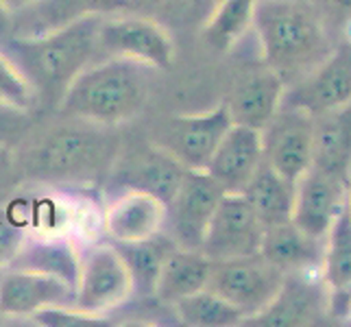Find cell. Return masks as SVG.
Returning a JSON list of instances; mask_svg holds the SVG:
<instances>
[{"instance_id": "30bf717a", "label": "cell", "mask_w": 351, "mask_h": 327, "mask_svg": "<svg viewBox=\"0 0 351 327\" xmlns=\"http://www.w3.org/2000/svg\"><path fill=\"white\" fill-rule=\"evenodd\" d=\"M225 188L208 171H186L171 203L166 205V227L179 249L201 251L212 216L225 197Z\"/></svg>"}, {"instance_id": "ab89813d", "label": "cell", "mask_w": 351, "mask_h": 327, "mask_svg": "<svg viewBox=\"0 0 351 327\" xmlns=\"http://www.w3.org/2000/svg\"><path fill=\"white\" fill-rule=\"evenodd\" d=\"M347 205H349V212H351V175H349V184H347Z\"/></svg>"}, {"instance_id": "7402d4cb", "label": "cell", "mask_w": 351, "mask_h": 327, "mask_svg": "<svg viewBox=\"0 0 351 327\" xmlns=\"http://www.w3.org/2000/svg\"><path fill=\"white\" fill-rule=\"evenodd\" d=\"M312 166L343 184L351 175V101L314 116Z\"/></svg>"}, {"instance_id": "484cf974", "label": "cell", "mask_w": 351, "mask_h": 327, "mask_svg": "<svg viewBox=\"0 0 351 327\" xmlns=\"http://www.w3.org/2000/svg\"><path fill=\"white\" fill-rule=\"evenodd\" d=\"M114 247L123 256L129 269L133 297L153 299L157 277H160L166 258L177 249V242L166 232H160L151 238L136 242H114Z\"/></svg>"}, {"instance_id": "5b68a950", "label": "cell", "mask_w": 351, "mask_h": 327, "mask_svg": "<svg viewBox=\"0 0 351 327\" xmlns=\"http://www.w3.org/2000/svg\"><path fill=\"white\" fill-rule=\"evenodd\" d=\"M99 55L166 70L175 64L177 46L173 35L157 18L138 11H123L101 18Z\"/></svg>"}, {"instance_id": "cb8c5ba5", "label": "cell", "mask_w": 351, "mask_h": 327, "mask_svg": "<svg viewBox=\"0 0 351 327\" xmlns=\"http://www.w3.org/2000/svg\"><path fill=\"white\" fill-rule=\"evenodd\" d=\"M212 264L214 262L201 251L177 247L162 266L153 299L162 306H173L179 299L208 288Z\"/></svg>"}, {"instance_id": "9a60e30c", "label": "cell", "mask_w": 351, "mask_h": 327, "mask_svg": "<svg viewBox=\"0 0 351 327\" xmlns=\"http://www.w3.org/2000/svg\"><path fill=\"white\" fill-rule=\"evenodd\" d=\"M75 288L51 275L3 269L0 271V314L5 319H31L46 308H72Z\"/></svg>"}, {"instance_id": "8992f818", "label": "cell", "mask_w": 351, "mask_h": 327, "mask_svg": "<svg viewBox=\"0 0 351 327\" xmlns=\"http://www.w3.org/2000/svg\"><path fill=\"white\" fill-rule=\"evenodd\" d=\"M232 116L225 101L201 114H177L160 120L149 140L186 168L205 171L216 147L232 127Z\"/></svg>"}, {"instance_id": "e0dca14e", "label": "cell", "mask_w": 351, "mask_h": 327, "mask_svg": "<svg viewBox=\"0 0 351 327\" xmlns=\"http://www.w3.org/2000/svg\"><path fill=\"white\" fill-rule=\"evenodd\" d=\"M345 201L347 184L310 166V171L297 181L295 208L290 221L308 236L323 240L336 221L338 212L343 210Z\"/></svg>"}, {"instance_id": "4316f807", "label": "cell", "mask_w": 351, "mask_h": 327, "mask_svg": "<svg viewBox=\"0 0 351 327\" xmlns=\"http://www.w3.org/2000/svg\"><path fill=\"white\" fill-rule=\"evenodd\" d=\"M323 240L321 280L330 293V301L336 297L347 299L351 293V212L347 201Z\"/></svg>"}, {"instance_id": "1f68e13d", "label": "cell", "mask_w": 351, "mask_h": 327, "mask_svg": "<svg viewBox=\"0 0 351 327\" xmlns=\"http://www.w3.org/2000/svg\"><path fill=\"white\" fill-rule=\"evenodd\" d=\"M35 127V109L0 101V147L18 149Z\"/></svg>"}, {"instance_id": "d6986e66", "label": "cell", "mask_w": 351, "mask_h": 327, "mask_svg": "<svg viewBox=\"0 0 351 327\" xmlns=\"http://www.w3.org/2000/svg\"><path fill=\"white\" fill-rule=\"evenodd\" d=\"M166 203L149 192L125 190L110 201L103 214V229L112 242H136L164 232Z\"/></svg>"}, {"instance_id": "d4e9b609", "label": "cell", "mask_w": 351, "mask_h": 327, "mask_svg": "<svg viewBox=\"0 0 351 327\" xmlns=\"http://www.w3.org/2000/svg\"><path fill=\"white\" fill-rule=\"evenodd\" d=\"M297 184L286 179L262 160L258 171L247 181L240 195L249 201L264 227L288 223L293 218Z\"/></svg>"}, {"instance_id": "4fadbf2b", "label": "cell", "mask_w": 351, "mask_h": 327, "mask_svg": "<svg viewBox=\"0 0 351 327\" xmlns=\"http://www.w3.org/2000/svg\"><path fill=\"white\" fill-rule=\"evenodd\" d=\"M351 101V44H341L310 70L306 77L286 86L284 105L321 116Z\"/></svg>"}, {"instance_id": "7a4b0ae2", "label": "cell", "mask_w": 351, "mask_h": 327, "mask_svg": "<svg viewBox=\"0 0 351 327\" xmlns=\"http://www.w3.org/2000/svg\"><path fill=\"white\" fill-rule=\"evenodd\" d=\"M251 31L262 62L286 86L306 77L334 51L330 22L314 0H256Z\"/></svg>"}, {"instance_id": "7c38bea8", "label": "cell", "mask_w": 351, "mask_h": 327, "mask_svg": "<svg viewBox=\"0 0 351 327\" xmlns=\"http://www.w3.org/2000/svg\"><path fill=\"white\" fill-rule=\"evenodd\" d=\"M264 223L240 192H225L205 229L201 253L212 262L260 253Z\"/></svg>"}, {"instance_id": "60d3db41", "label": "cell", "mask_w": 351, "mask_h": 327, "mask_svg": "<svg viewBox=\"0 0 351 327\" xmlns=\"http://www.w3.org/2000/svg\"><path fill=\"white\" fill-rule=\"evenodd\" d=\"M0 323H5V317H3V314H0Z\"/></svg>"}, {"instance_id": "603a6c76", "label": "cell", "mask_w": 351, "mask_h": 327, "mask_svg": "<svg viewBox=\"0 0 351 327\" xmlns=\"http://www.w3.org/2000/svg\"><path fill=\"white\" fill-rule=\"evenodd\" d=\"M260 253L282 273L321 269L323 240L312 238L293 223L264 227Z\"/></svg>"}, {"instance_id": "44dd1931", "label": "cell", "mask_w": 351, "mask_h": 327, "mask_svg": "<svg viewBox=\"0 0 351 327\" xmlns=\"http://www.w3.org/2000/svg\"><path fill=\"white\" fill-rule=\"evenodd\" d=\"M81 251L77 240L66 234L29 236L7 269L51 275L77 290L81 275Z\"/></svg>"}, {"instance_id": "f546056e", "label": "cell", "mask_w": 351, "mask_h": 327, "mask_svg": "<svg viewBox=\"0 0 351 327\" xmlns=\"http://www.w3.org/2000/svg\"><path fill=\"white\" fill-rule=\"evenodd\" d=\"M29 238V223L24 214V205L18 203L16 195L14 201H0V271L14 262L24 240Z\"/></svg>"}, {"instance_id": "52a82bcc", "label": "cell", "mask_w": 351, "mask_h": 327, "mask_svg": "<svg viewBox=\"0 0 351 327\" xmlns=\"http://www.w3.org/2000/svg\"><path fill=\"white\" fill-rule=\"evenodd\" d=\"M284 277L286 273L273 266L262 253H253L245 258L214 262L208 288L223 297L227 304L238 308L245 319H249L271 304Z\"/></svg>"}, {"instance_id": "f1b7e54d", "label": "cell", "mask_w": 351, "mask_h": 327, "mask_svg": "<svg viewBox=\"0 0 351 327\" xmlns=\"http://www.w3.org/2000/svg\"><path fill=\"white\" fill-rule=\"evenodd\" d=\"M175 319L181 325L190 327H234L242 323V312L227 304L223 297L203 288L195 295H188L171 306Z\"/></svg>"}, {"instance_id": "8d00e7d4", "label": "cell", "mask_w": 351, "mask_h": 327, "mask_svg": "<svg viewBox=\"0 0 351 327\" xmlns=\"http://www.w3.org/2000/svg\"><path fill=\"white\" fill-rule=\"evenodd\" d=\"M11 22H14V11L7 7L5 0H0V38H7L11 33Z\"/></svg>"}, {"instance_id": "3957f363", "label": "cell", "mask_w": 351, "mask_h": 327, "mask_svg": "<svg viewBox=\"0 0 351 327\" xmlns=\"http://www.w3.org/2000/svg\"><path fill=\"white\" fill-rule=\"evenodd\" d=\"M101 18H83L35 38H0V51L29 79L38 105L57 107L72 79L94 62L99 55Z\"/></svg>"}, {"instance_id": "74e56055", "label": "cell", "mask_w": 351, "mask_h": 327, "mask_svg": "<svg viewBox=\"0 0 351 327\" xmlns=\"http://www.w3.org/2000/svg\"><path fill=\"white\" fill-rule=\"evenodd\" d=\"M5 3H7V7L16 14V11L24 9V7H29L31 3H35V0H5Z\"/></svg>"}, {"instance_id": "f35d334b", "label": "cell", "mask_w": 351, "mask_h": 327, "mask_svg": "<svg viewBox=\"0 0 351 327\" xmlns=\"http://www.w3.org/2000/svg\"><path fill=\"white\" fill-rule=\"evenodd\" d=\"M345 317L351 319V293H349V297H347V301H345Z\"/></svg>"}, {"instance_id": "8fae6325", "label": "cell", "mask_w": 351, "mask_h": 327, "mask_svg": "<svg viewBox=\"0 0 351 327\" xmlns=\"http://www.w3.org/2000/svg\"><path fill=\"white\" fill-rule=\"evenodd\" d=\"M264 162L290 181L304 177L312 166L314 118L304 109L280 105L273 118L262 127Z\"/></svg>"}, {"instance_id": "2e32d148", "label": "cell", "mask_w": 351, "mask_h": 327, "mask_svg": "<svg viewBox=\"0 0 351 327\" xmlns=\"http://www.w3.org/2000/svg\"><path fill=\"white\" fill-rule=\"evenodd\" d=\"M284 92L286 83L264 62L240 70L225 99L232 123L262 131L280 109Z\"/></svg>"}, {"instance_id": "d590c367", "label": "cell", "mask_w": 351, "mask_h": 327, "mask_svg": "<svg viewBox=\"0 0 351 327\" xmlns=\"http://www.w3.org/2000/svg\"><path fill=\"white\" fill-rule=\"evenodd\" d=\"M181 3L184 0H129V9L138 14H153V11H164Z\"/></svg>"}, {"instance_id": "ac0fdd59", "label": "cell", "mask_w": 351, "mask_h": 327, "mask_svg": "<svg viewBox=\"0 0 351 327\" xmlns=\"http://www.w3.org/2000/svg\"><path fill=\"white\" fill-rule=\"evenodd\" d=\"M129 9V0H35L14 14L11 33L16 38H35L68 27L92 16H112Z\"/></svg>"}, {"instance_id": "4dcf8cb0", "label": "cell", "mask_w": 351, "mask_h": 327, "mask_svg": "<svg viewBox=\"0 0 351 327\" xmlns=\"http://www.w3.org/2000/svg\"><path fill=\"white\" fill-rule=\"evenodd\" d=\"M0 101L24 109L38 107V96H35L29 79L3 51H0Z\"/></svg>"}, {"instance_id": "5bb4252c", "label": "cell", "mask_w": 351, "mask_h": 327, "mask_svg": "<svg viewBox=\"0 0 351 327\" xmlns=\"http://www.w3.org/2000/svg\"><path fill=\"white\" fill-rule=\"evenodd\" d=\"M310 271L286 273L277 295L256 317L242 321L249 327H301L319 323L325 314L330 293L323 280L312 282Z\"/></svg>"}, {"instance_id": "e575fe53", "label": "cell", "mask_w": 351, "mask_h": 327, "mask_svg": "<svg viewBox=\"0 0 351 327\" xmlns=\"http://www.w3.org/2000/svg\"><path fill=\"white\" fill-rule=\"evenodd\" d=\"M323 11V16L328 22L347 24L351 22V0H314Z\"/></svg>"}, {"instance_id": "836d02e7", "label": "cell", "mask_w": 351, "mask_h": 327, "mask_svg": "<svg viewBox=\"0 0 351 327\" xmlns=\"http://www.w3.org/2000/svg\"><path fill=\"white\" fill-rule=\"evenodd\" d=\"M22 184V177L18 171L16 149L0 147V201L9 199Z\"/></svg>"}, {"instance_id": "d6a6232c", "label": "cell", "mask_w": 351, "mask_h": 327, "mask_svg": "<svg viewBox=\"0 0 351 327\" xmlns=\"http://www.w3.org/2000/svg\"><path fill=\"white\" fill-rule=\"evenodd\" d=\"M31 321L35 325L44 327H92V325H105V317L99 314H88L77 308H46L35 312Z\"/></svg>"}, {"instance_id": "6da1fadb", "label": "cell", "mask_w": 351, "mask_h": 327, "mask_svg": "<svg viewBox=\"0 0 351 327\" xmlns=\"http://www.w3.org/2000/svg\"><path fill=\"white\" fill-rule=\"evenodd\" d=\"M120 127L62 116L33 131L16 149L22 181L57 190L105 186L123 149Z\"/></svg>"}, {"instance_id": "83f0119b", "label": "cell", "mask_w": 351, "mask_h": 327, "mask_svg": "<svg viewBox=\"0 0 351 327\" xmlns=\"http://www.w3.org/2000/svg\"><path fill=\"white\" fill-rule=\"evenodd\" d=\"M256 0H219L208 22L203 24V40L219 53H229L253 29Z\"/></svg>"}, {"instance_id": "ffe728a7", "label": "cell", "mask_w": 351, "mask_h": 327, "mask_svg": "<svg viewBox=\"0 0 351 327\" xmlns=\"http://www.w3.org/2000/svg\"><path fill=\"white\" fill-rule=\"evenodd\" d=\"M262 160L264 153L260 131L245 125H232L216 147L205 171L227 192H242Z\"/></svg>"}, {"instance_id": "b9f144b4", "label": "cell", "mask_w": 351, "mask_h": 327, "mask_svg": "<svg viewBox=\"0 0 351 327\" xmlns=\"http://www.w3.org/2000/svg\"><path fill=\"white\" fill-rule=\"evenodd\" d=\"M214 3H219V0H214Z\"/></svg>"}, {"instance_id": "9c48e42d", "label": "cell", "mask_w": 351, "mask_h": 327, "mask_svg": "<svg viewBox=\"0 0 351 327\" xmlns=\"http://www.w3.org/2000/svg\"><path fill=\"white\" fill-rule=\"evenodd\" d=\"M133 297L129 269L112 240L90 247L81 258L75 306L81 312L105 317Z\"/></svg>"}, {"instance_id": "277c9868", "label": "cell", "mask_w": 351, "mask_h": 327, "mask_svg": "<svg viewBox=\"0 0 351 327\" xmlns=\"http://www.w3.org/2000/svg\"><path fill=\"white\" fill-rule=\"evenodd\" d=\"M149 70L151 68L120 57L92 62L72 79L55 109L62 116L123 127L138 118L149 103Z\"/></svg>"}, {"instance_id": "ba28073f", "label": "cell", "mask_w": 351, "mask_h": 327, "mask_svg": "<svg viewBox=\"0 0 351 327\" xmlns=\"http://www.w3.org/2000/svg\"><path fill=\"white\" fill-rule=\"evenodd\" d=\"M184 175L186 168L151 140L133 144V147H127L123 142V149H120L103 188L107 192H116V195L125 190L149 192L168 205Z\"/></svg>"}]
</instances>
